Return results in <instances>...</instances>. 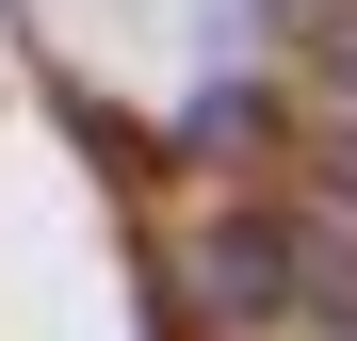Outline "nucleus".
I'll return each mask as SVG.
<instances>
[{
	"label": "nucleus",
	"instance_id": "obj_1",
	"mask_svg": "<svg viewBox=\"0 0 357 341\" xmlns=\"http://www.w3.org/2000/svg\"><path fill=\"white\" fill-rule=\"evenodd\" d=\"M309 49H325V82L357 98V0H325V17H309Z\"/></svg>",
	"mask_w": 357,
	"mask_h": 341
}]
</instances>
